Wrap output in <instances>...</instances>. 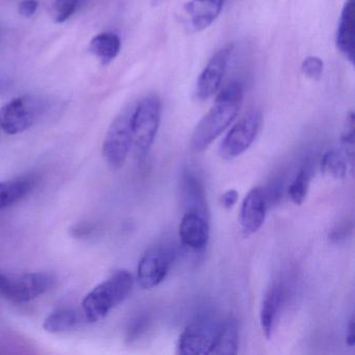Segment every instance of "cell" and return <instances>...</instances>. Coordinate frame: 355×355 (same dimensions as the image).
<instances>
[{"mask_svg": "<svg viewBox=\"0 0 355 355\" xmlns=\"http://www.w3.org/2000/svg\"><path fill=\"white\" fill-rule=\"evenodd\" d=\"M182 244L192 251H203L209 241V218L196 211H186L180 225Z\"/></svg>", "mask_w": 355, "mask_h": 355, "instance_id": "cell-12", "label": "cell"}, {"mask_svg": "<svg viewBox=\"0 0 355 355\" xmlns=\"http://www.w3.org/2000/svg\"><path fill=\"white\" fill-rule=\"evenodd\" d=\"M261 125V114L252 111L236 122L220 145L223 159H234L242 155L253 144Z\"/></svg>", "mask_w": 355, "mask_h": 355, "instance_id": "cell-7", "label": "cell"}, {"mask_svg": "<svg viewBox=\"0 0 355 355\" xmlns=\"http://www.w3.org/2000/svg\"><path fill=\"white\" fill-rule=\"evenodd\" d=\"M162 103L157 95L151 94L135 103L132 114V146L143 159L148 155L159 132Z\"/></svg>", "mask_w": 355, "mask_h": 355, "instance_id": "cell-3", "label": "cell"}, {"mask_svg": "<svg viewBox=\"0 0 355 355\" xmlns=\"http://www.w3.org/2000/svg\"><path fill=\"white\" fill-rule=\"evenodd\" d=\"M55 282V276L47 272L21 275L0 272V298L15 303L28 302L49 292Z\"/></svg>", "mask_w": 355, "mask_h": 355, "instance_id": "cell-4", "label": "cell"}, {"mask_svg": "<svg viewBox=\"0 0 355 355\" xmlns=\"http://www.w3.org/2000/svg\"><path fill=\"white\" fill-rule=\"evenodd\" d=\"M80 322V315L73 309H60L51 313L43 323V328L49 334H61L73 329Z\"/></svg>", "mask_w": 355, "mask_h": 355, "instance_id": "cell-20", "label": "cell"}, {"mask_svg": "<svg viewBox=\"0 0 355 355\" xmlns=\"http://www.w3.org/2000/svg\"><path fill=\"white\" fill-rule=\"evenodd\" d=\"M134 109L135 103H132L120 112L112 122L103 141V157L114 169L123 166L132 148Z\"/></svg>", "mask_w": 355, "mask_h": 355, "instance_id": "cell-5", "label": "cell"}, {"mask_svg": "<svg viewBox=\"0 0 355 355\" xmlns=\"http://www.w3.org/2000/svg\"><path fill=\"white\" fill-rule=\"evenodd\" d=\"M71 232L76 238H87L94 232V225L90 223L78 224V225L74 226Z\"/></svg>", "mask_w": 355, "mask_h": 355, "instance_id": "cell-29", "label": "cell"}, {"mask_svg": "<svg viewBox=\"0 0 355 355\" xmlns=\"http://www.w3.org/2000/svg\"><path fill=\"white\" fill-rule=\"evenodd\" d=\"M234 46L227 45L211 58L197 80L196 95L200 101H207L219 91L227 71Z\"/></svg>", "mask_w": 355, "mask_h": 355, "instance_id": "cell-10", "label": "cell"}, {"mask_svg": "<svg viewBox=\"0 0 355 355\" xmlns=\"http://www.w3.org/2000/svg\"><path fill=\"white\" fill-rule=\"evenodd\" d=\"M346 344L349 347H353L355 345V320L354 315L351 317L349 321L348 327H347Z\"/></svg>", "mask_w": 355, "mask_h": 355, "instance_id": "cell-30", "label": "cell"}, {"mask_svg": "<svg viewBox=\"0 0 355 355\" xmlns=\"http://www.w3.org/2000/svg\"><path fill=\"white\" fill-rule=\"evenodd\" d=\"M348 227H346V226H342V227H338V230H332L331 234H329L330 240L336 241V242L344 240L348 234Z\"/></svg>", "mask_w": 355, "mask_h": 355, "instance_id": "cell-31", "label": "cell"}, {"mask_svg": "<svg viewBox=\"0 0 355 355\" xmlns=\"http://www.w3.org/2000/svg\"><path fill=\"white\" fill-rule=\"evenodd\" d=\"M303 74L311 80H321L324 71V63L320 58L311 55L303 60L301 65Z\"/></svg>", "mask_w": 355, "mask_h": 355, "instance_id": "cell-25", "label": "cell"}, {"mask_svg": "<svg viewBox=\"0 0 355 355\" xmlns=\"http://www.w3.org/2000/svg\"><path fill=\"white\" fill-rule=\"evenodd\" d=\"M239 200V193L236 190H228L221 196V205L224 209H230Z\"/></svg>", "mask_w": 355, "mask_h": 355, "instance_id": "cell-28", "label": "cell"}, {"mask_svg": "<svg viewBox=\"0 0 355 355\" xmlns=\"http://www.w3.org/2000/svg\"><path fill=\"white\" fill-rule=\"evenodd\" d=\"M78 0H55L51 7V17L55 24L67 21L78 9Z\"/></svg>", "mask_w": 355, "mask_h": 355, "instance_id": "cell-24", "label": "cell"}, {"mask_svg": "<svg viewBox=\"0 0 355 355\" xmlns=\"http://www.w3.org/2000/svg\"><path fill=\"white\" fill-rule=\"evenodd\" d=\"M171 265V254L161 246L145 251L139 261L137 278L144 290H151L165 280Z\"/></svg>", "mask_w": 355, "mask_h": 355, "instance_id": "cell-9", "label": "cell"}, {"mask_svg": "<svg viewBox=\"0 0 355 355\" xmlns=\"http://www.w3.org/2000/svg\"><path fill=\"white\" fill-rule=\"evenodd\" d=\"M267 215V197L261 188H253L243 199L240 224L243 234L251 236L261 230Z\"/></svg>", "mask_w": 355, "mask_h": 355, "instance_id": "cell-11", "label": "cell"}, {"mask_svg": "<svg viewBox=\"0 0 355 355\" xmlns=\"http://www.w3.org/2000/svg\"><path fill=\"white\" fill-rule=\"evenodd\" d=\"M340 144L347 162L353 166L354 163V114L352 112L347 116L344 130L340 136Z\"/></svg>", "mask_w": 355, "mask_h": 355, "instance_id": "cell-23", "label": "cell"}, {"mask_svg": "<svg viewBox=\"0 0 355 355\" xmlns=\"http://www.w3.org/2000/svg\"><path fill=\"white\" fill-rule=\"evenodd\" d=\"M355 0H346L336 31V43L345 58L354 64L355 59Z\"/></svg>", "mask_w": 355, "mask_h": 355, "instance_id": "cell-13", "label": "cell"}, {"mask_svg": "<svg viewBox=\"0 0 355 355\" xmlns=\"http://www.w3.org/2000/svg\"><path fill=\"white\" fill-rule=\"evenodd\" d=\"M280 303H282V290L279 286H273L269 288L267 294L263 297L261 303V313H259V321L263 330V336L267 340L271 338L273 334L274 326L277 319L278 311H279Z\"/></svg>", "mask_w": 355, "mask_h": 355, "instance_id": "cell-18", "label": "cell"}, {"mask_svg": "<svg viewBox=\"0 0 355 355\" xmlns=\"http://www.w3.org/2000/svg\"><path fill=\"white\" fill-rule=\"evenodd\" d=\"M40 105L30 96L17 97L0 109V128L8 135L26 132L36 122Z\"/></svg>", "mask_w": 355, "mask_h": 355, "instance_id": "cell-8", "label": "cell"}, {"mask_svg": "<svg viewBox=\"0 0 355 355\" xmlns=\"http://www.w3.org/2000/svg\"><path fill=\"white\" fill-rule=\"evenodd\" d=\"M322 171L336 180H344L347 174V159L340 151L329 150L323 155L321 162Z\"/></svg>", "mask_w": 355, "mask_h": 355, "instance_id": "cell-21", "label": "cell"}, {"mask_svg": "<svg viewBox=\"0 0 355 355\" xmlns=\"http://www.w3.org/2000/svg\"><path fill=\"white\" fill-rule=\"evenodd\" d=\"M224 0H190L184 7L190 28L201 32L211 26L223 9Z\"/></svg>", "mask_w": 355, "mask_h": 355, "instance_id": "cell-14", "label": "cell"}, {"mask_svg": "<svg viewBox=\"0 0 355 355\" xmlns=\"http://www.w3.org/2000/svg\"><path fill=\"white\" fill-rule=\"evenodd\" d=\"M134 278L126 270L116 271L111 277L93 288L83 300V309L90 323L101 321L112 309L123 302L132 292Z\"/></svg>", "mask_w": 355, "mask_h": 355, "instance_id": "cell-2", "label": "cell"}, {"mask_svg": "<svg viewBox=\"0 0 355 355\" xmlns=\"http://www.w3.org/2000/svg\"><path fill=\"white\" fill-rule=\"evenodd\" d=\"M121 41L119 36L114 33H101L92 39L90 51L101 60V63H111L119 55Z\"/></svg>", "mask_w": 355, "mask_h": 355, "instance_id": "cell-19", "label": "cell"}, {"mask_svg": "<svg viewBox=\"0 0 355 355\" xmlns=\"http://www.w3.org/2000/svg\"><path fill=\"white\" fill-rule=\"evenodd\" d=\"M239 324L234 318L221 322L209 354H236L239 349Z\"/></svg>", "mask_w": 355, "mask_h": 355, "instance_id": "cell-17", "label": "cell"}, {"mask_svg": "<svg viewBox=\"0 0 355 355\" xmlns=\"http://www.w3.org/2000/svg\"><path fill=\"white\" fill-rule=\"evenodd\" d=\"M309 187V172L307 169H301L288 189V197L294 205H301L306 199Z\"/></svg>", "mask_w": 355, "mask_h": 355, "instance_id": "cell-22", "label": "cell"}, {"mask_svg": "<svg viewBox=\"0 0 355 355\" xmlns=\"http://www.w3.org/2000/svg\"><path fill=\"white\" fill-rule=\"evenodd\" d=\"M39 3L37 0H24L18 7V12L22 17L30 18L36 14Z\"/></svg>", "mask_w": 355, "mask_h": 355, "instance_id": "cell-27", "label": "cell"}, {"mask_svg": "<svg viewBox=\"0 0 355 355\" xmlns=\"http://www.w3.org/2000/svg\"><path fill=\"white\" fill-rule=\"evenodd\" d=\"M180 192L186 211H196L209 218L207 194L202 184L196 176L190 172L182 174Z\"/></svg>", "mask_w": 355, "mask_h": 355, "instance_id": "cell-15", "label": "cell"}, {"mask_svg": "<svg viewBox=\"0 0 355 355\" xmlns=\"http://www.w3.org/2000/svg\"><path fill=\"white\" fill-rule=\"evenodd\" d=\"M209 315H201L184 328L178 342V353L182 355L209 354L220 324Z\"/></svg>", "mask_w": 355, "mask_h": 355, "instance_id": "cell-6", "label": "cell"}, {"mask_svg": "<svg viewBox=\"0 0 355 355\" xmlns=\"http://www.w3.org/2000/svg\"><path fill=\"white\" fill-rule=\"evenodd\" d=\"M147 319L145 315H140L132 322V326L128 329V338L130 340H135L139 338L144 331L145 326H146Z\"/></svg>", "mask_w": 355, "mask_h": 355, "instance_id": "cell-26", "label": "cell"}, {"mask_svg": "<svg viewBox=\"0 0 355 355\" xmlns=\"http://www.w3.org/2000/svg\"><path fill=\"white\" fill-rule=\"evenodd\" d=\"M36 182L35 176L26 175L0 182V209L11 207L28 196L36 186Z\"/></svg>", "mask_w": 355, "mask_h": 355, "instance_id": "cell-16", "label": "cell"}, {"mask_svg": "<svg viewBox=\"0 0 355 355\" xmlns=\"http://www.w3.org/2000/svg\"><path fill=\"white\" fill-rule=\"evenodd\" d=\"M242 85L232 83L216 97L209 111L203 116L193 132L191 147L196 153L205 150L234 121L242 107Z\"/></svg>", "mask_w": 355, "mask_h": 355, "instance_id": "cell-1", "label": "cell"}]
</instances>
